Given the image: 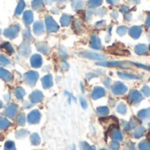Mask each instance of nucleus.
<instances>
[{
  "label": "nucleus",
  "instance_id": "f257e3e1",
  "mask_svg": "<svg viewBox=\"0 0 150 150\" xmlns=\"http://www.w3.org/2000/svg\"><path fill=\"white\" fill-rule=\"evenodd\" d=\"M78 55L81 56V57L86 58V59L97 60V61H102V60H105L106 59L105 55H104L102 54H98V53H95V52H89V51L79 53Z\"/></svg>",
  "mask_w": 150,
  "mask_h": 150
},
{
  "label": "nucleus",
  "instance_id": "f03ea898",
  "mask_svg": "<svg viewBox=\"0 0 150 150\" xmlns=\"http://www.w3.org/2000/svg\"><path fill=\"white\" fill-rule=\"evenodd\" d=\"M98 65L100 66H105V67H117V68H121V69H129L130 68V63L127 62H98Z\"/></svg>",
  "mask_w": 150,
  "mask_h": 150
},
{
  "label": "nucleus",
  "instance_id": "7ed1b4c3",
  "mask_svg": "<svg viewBox=\"0 0 150 150\" xmlns=\"http://www.w3.org/2000/svg\"><path fill=\"white\" fill-rule=\"evenodd\" d=\"M38 73L34 72V71H29L28 73H26L25 75V81L27 84L33 86L36 83V81L38 79Z\"/></svg>",
  "mask_w": 150,
  "mask_h": 150
},
{
  "label": "nucleus",
  "instance_id": "20e7f679",
  "mask_svg": "<svg viewBox=\"0 0 150 150\" xmlns=\"http://www.w3.org/2000/svg\"><path fill=\"white\" fill-rule=\"evenodd\" d=\"M127 91V86L121 82H116L112 86V92L116 95H122L125 94Z\"/></svg>",
  "mask_w": 150,
  "mask_h": 150
},
{
  "label": "nucleus",
  "instance_id": "39448f33",
  "mask_svg": "<svg viewBox=\"0 0 150 150\" xmlns=\"http://www.w3.org/2000/svg\"><path fill=\"white\" fill-rule=\"evenodd\" d=\"M46 25H47V28L48 32H56L59 29L58 25L54 22V20L51 17H47Z\"/></svg>",
  "mask_w": 150,
  "mask_h": 150
},
{
  "label": "nucleus",
  "instance_id": "423d86ee",
  "mask_svg": "<svg viewBox=\"0 0 150 150\" xmlns=\"http://www.w3.org/2000/svg\"><path fill=\"white\" fill-rule=\"evenodd\" d=\"M19 31V27L18 25H12L10 28L6 29L4 32V35L10 39H13L18 35V33Z\"/></svg>",
  "mask_w": 150,
  "mask_h": 150
},
{
  "label": "nucleus",
  "instance_id": "0eeeda50",
  "mask_svg": "<svg viewBox=\"0 0 150 150\" xmlns=\"http://www.w3.org/2000/svg\"><path fill=\"white\" fill-rule=\"evenodd\" d=\"M142 33V28L141 26H139V25H134V26L131 27L130 30H129V34L134 39L140 38Z\"/></svg>",
  "mask_w": 150,
  "mask_h": 150
},
{
  "label": "nucleus",
  "instance_id": "6e6552de",
  "mask_svg": "<svg viewBox=\"0 0 150 150\" xmlns=\"http://www.w3.org/2000/svg\"><path fill=\"white\" fill-rule=\"evenodd\" d=\"M91 47L94 49H100L101 48V41L100 39L97 35H91Z\"/></svg>",
  "mask_w": 150,
  "mask_h": 150
},
{
  "label": "nucleus",
  "instance_id": "1a4fd4ad",
  "mask_svg": "<svg viewBox=\"0 0 150 150\" xmlns=\"http://www.w3.org/2000/svg\"><path fill=\"white\" fill-rule=\"evenodd\" d=\"M118 76L122 78V79H126V80H137V79H140L141 77L136 76V75H134V74H131V73H127V72H118Z\"/></svg>",
  "mask_w": 150,
  "mask_h": 150
},
{
  "label": "nucleus",
  "instance_id": "9d476101",
  "mask_svg": "<svg viewBox=\"0 0 150 150\" xmlns=\"http://www.w3.org/2000/svg\"><path fill=\"white\" fill-rule=\"evenodd\" d=\"M105 91L102 87H97L92 91V98L97 99V98H102L105 96Z\"/></svg>",
  "mask_w": 150,
  "mask_h": 150
},
{
  "label": "nucleus",
  "instance_id": "9b49d317",
  "mask_svg": "<svg viewBox=\"0 0 150 150\" xmlns=\"http://www.w3.org/2000/svg\"><path fill=\"white\" fill-rule=\"evenodd\" d=\"M31 63H32V66L34 67V68L40 67V65L42 63V59H41L40 55H39V54L33 55L32 58H31Z\"/></svg>",
  "mask_w": 150,
  "mask_h": 150
},
{
  "label": "nucleus",
  "instance_id": "f8f14e48",
  "mask_svg": "<svg viewBox=\"0 0 150 150\" xmlns=\"http://www.w3.org/2000/svg\"><path fill=\"white\" fill-rule=\"evenodd\" d=\"M148 47L145 44H139L135 47V53L142 55V54H146L148 53Z\"/></svg>",
  "mask_w": 150,
  "mask_h": 150
},
{
  "label": "nucleus",
  "instance_id": "ddd939ff",
  "mask_svg": "<svg viewBox=\"0 0 150 150\" xmlns=\"http://www.w3.org/2000/svg\"><path fill=\"white\" fill-rule=\"evenodd\" d=\"M40 113L38 111H33L32 112L29 116H28V121L30 123H37L40 120Z\"/></svg>",
  "mask_w": 150,
  "mask_h": 150
},
{
  "label": "nucleus",
  "instance_id": "4468645a",
  "mask_svg": "<svg viewBox=\"0 0 150 150\" xmlns=\"http://www.w3.org/2000/svg\"><path fill=\"white\" fill-rule=\"evenodd\" d=\"M42 98H43V96H42L41 92L39 91H33V92L31 94V96H30V99H31L33 102H35V103L40 102Z\"/></svg>",
  "mask_w": 150,
  "mask_h": 150
},
{
  "label": "nucleus",
  "instance_id": "2eb2a0df",
  "mask_svg": "<svg viewBox=\"0 0 150 150\" xmlns=\"http://www.w3.org/2000/svg\"><path fill=\"white\" fill-rule=\"evenodd\" d=\"M129 98L133 100V101H141L142 99V94L138 91H131L129 93Z\"/></svg>",
  "mask_w": 150,
  "mask_h": 150
},
{
  "label": "nucleus",
  "instance_id": "dca6fc26",
  "mask_svg": "<svg viewBox=\"0 0 150 150\" xmlns=\"http://www.w3.org/2000/svg\"><path fill=\"white\" fill-rule=\"evenodd\" d=\"M42 84H43V87L44 88H49L53 85V80H52V76L50 75H47L46 76H44L42 78Z\"/></svg>",
  "mask_w": 150,
  "mask_h": 150
},
{
  "label": "nucleus",
  "instance_id": "f3484780",
  "mask_svg": "<svg viewBox=\"0 0 150 150\" xmlns=\"http://www.w3.org/2000/svg\"><path fill=\"white\" fill-rule=\"evenodd\" d=\"M0 78L4 79L5 81H10L12 78V75L9 71L3 69H0Z\"/></svg>",
  "mask_w": 150,
  "mask_h": 150
},
{
  "label": "nucleus",
  "instance_id": "a211bd4d",
  "mask_svg": "<svg viewBox=\"0 0 150 150\" xmlns=\"http://www.w3.org/2000/svg\"><path fill=\"white\" fill-rule=\"evenodd\" d=\"M33 32L35 34L39 35L43 33V24L41 22H36L33 25Z\"/></svg>",
  "mask_w": 150,
  "mask_h": 150
},
{
  "label": "nucleus",
  "instance_id": "6ab92c4d",
  "mask_svg": "<svg viewBox=\"0 0 150 150\" xmlns=\"http://www.w3.org/2000/svg\"><path fill=\"white\" fill-rule=\"evenodd\" d=\"M23 20H24L25 25H30L32 23V21H33V13L30 11H25V14H24Z\"/></svg>",
  "mask_w": 150,
  "mask_h": 150
},
{
  "label": "nucleus",
  "instance_id": "aec40b11",
  "mask_svg": "<svg viewBox=\"0 0 150 150\" xmlns=\"http://www.w3.org/2000/svg\"><path fill=\"white\" fill-rule=\"evenodd\" d=\"M30 46L27 44V43H24L23 45L20 46L19 47V51H20V54H24V55H27L29 53H30Z\"/></svg>",
  "mask_w": 150,
  "mask_h": 150
},
{
  "label": "nucleus",
  "instance_id": "412c9836",
  "mask_svg": "<svg viewBox=\"0 0 150 150\" xmlns=\"http://www.w3.org/2000/svg\"><path fill=\"white\" fill-rule=\"evenodd\" d=\"M70 21H71V18H70V16H69V15H63L62 17V18H61V23H62V25H69V23H70Z\"/></svg>",
  "mask_w": 150,
  "mask_h": 150
},
{
  "label": "nucleus",
  "instance_id": "4be33fe9",
  "mask_svg": "<svg viewBox=\"0 0 150 150\" xmlns=\"http://www.w3.org/2000/svg\"><path fill=\"white\" fill-rule=\"evenodd\" d=\"M2 48L5 51L8 52L9 54H12L13 53V47H11V45L8 42H5L2 45Z\"/></svg>",
  "mask_w": 150,
  "mask_h": 150
},
{
  "label": "nucleus",
  "instance_id": "5701e85b",
  "mask_svg": "<svg viewBox=\"0 0 150 150\" xmlns=\"http://www.w3.org/2000/svg\"><path fill=\"white\" fill-rule=\"evenodd\" d=\"M24 7H25V3H24V1L23 0H20L19 1V4H18V7H17V9H16V15H19L21 12H22V11H23V9H24Z\"/></svg>",
  "mask_w": 150,
  "mask_h": 150
},
{
  "label": "nucleus",
  "instance_id": "b1692460",
  "mask_svg": "<svg viewBox=\"0 0 150 150\" xmlns=\"http://www.w3.org/2000/svg\"><path fill=\"white\" fill-rule=\"evenodd\" d=\"M16 107L14 106V105H11V106H9L7 109H6V115H8V116H10V117H12L13 116V114L16 112Z\"/></svg>",
  "mask_w": 150,
  "mask_h": 150
},
{
  "label": "nucleus",
  "instance_id": "393cba45",
  "mask_svg": "<svg viewBox=\"0 0 150 150\" xmlns=\"http://www.w3.org/2000/svg\"><path fill=\"white\" fill-rule=\"evenodd\" d=\"M43 4V0H33V7L35 10H39L42 7Z\"/></svg>",
  "mask_w": 150,
  "mask_h": 150
},
{
  "label": "nucleus",
  "instance_id": "a878e982",
  "mask_svg": "<svg viewBox=\"0 0 150 150\" xmlns=\"http://www.w3.org/2000/svg\"><path fill=\"white\" fill-rule=\"evenodd\" d=\"M103 0H90L88 2V4L91 6V7H97L98 5H100L102 4Z\"/></svg>",
  "mask_w": 150,
  "mask_h": 150
},
{
  "label": "nucleus",
  "instance_id": "bb28decb",
  "mask_svg": "<svg viewBox=\"0 0 150 150\" xmlns=\"http://www.w3.org/2000/svg\"><path fill=\"white\" fill-rule=\"evenodd\" d=\"M72 6L75 9H81L83 7V2H82V0H73Z\"/></svg>",
  "mask_w": 150,
  "mask_h": 150
},
{
  "label": "nucleus",
  "instance_id": "cd10ccee",
  "mask_svg": "<svg viewBox=\"0 0 150 150\" xmlns=\"http://www.w3.org/2000/svg\"><path fill=\"white\" fill-rule=\"evenodd\" d=\"M15 95H16V97L18 98H22L23 97H24V95H25V91H24V90L22 89V88H18L16 91H15Z\"/></svg>",
  "mask_w": 150,
  "mask_h": 150
},
{
  "label": "nucleus",
  "instance_id": "c85d7f7f",
  "mask_svg": "<svg viewBox=\"0 0 150 150\" xmlns=\"http://www.w3.org/2000/svg\"><path fill=\"white\" fill-rule=\"evenodd\" d=\"M127 32V26H120V27H118V29H117V33H118V34L120 35V36L126 34Z\"/></svg>",
  "mask_w": 150,
  "mask_h": 150
},
{
  "label": "nucleus",
  "instance_id": "c756f323",
  "mask_svg": "<svg viewBox=\"0 0 150 150\" xmlns=\"http://www.w3.org/2000/svg\"><path fill=\"white\" fill-rule=\"evenodd\" d=\"M9 63H10V61L6 57H4V55H0V66H4Z\"/></svg>",
  "mask_w": 150,
  "mask_h": 150
},
{
  "label": "nucleus",
  "instance_id": "7c9ffc66",
  "mask_svg": "<svg viewBox=\"0 0 150 150\" xmlns=\"http://www.w3.org/2000/svg\"><path fill=\"white\" fill-rule=\"evenodd\" d=\"M38 49H39L40 52H43L44 54H47V50H48V47H47L44 43H41L40 46L38 47Z\"/></svg>",
  "mask_w": 150,
  "mask_h": 150
},
{
  "label": "nucleus",
  "instance_id": "2f4dec72",
  "mask_svg": "<svg viewBox=\"0 0 150 150\" xmlns=\"http://www.w3.org/2000/svg\"><path fill=\"white\" fill-rule=\"evenodd\" d=\"M10 125V122L4 119H0V127L1 128H4L6 127H8Z\"/></svg>",
  "mask_w": 150,
  "mask_h": 150
},
{
  "label": "nucleus",
  "instance_id": "473e14b6",
  "mask_svg": "<svg viewBox=\"0 0 150 150\" xmlns=\"http://www.w3.org/2000/svg\"><path fill=\"white\" fill-rule=\"evenodd\" d=\"M142 93L145 95V96H150V87L148 85H145L143 88H142Z\"/></svg>",
  "mask_w": 150,
  "mask_h": 150
},
{
  "label": "nucleus",
  "instance_id": "72a5a7b5",
  "mask_svg": "<svg viewBox=\"0 0 150 150\" xmlns=\"http://www.w3.org/2000/svg\"><path fill=\"white\" fill-rule=\"evenodd\" d=\"M5 150H15V147H14L13 143H11V142H9L8 143H6V145H5Z\"/></svg>",
  "mask_w": 150,
  "mask_h": 150
},
{
  "label": "nucleus",
  "instance_id": "f704fd0d",
  "mask_svg": "<svg viewBox=\"0 0 150 150\" xmlns=\"http://www.w3.org/2000/svg\"><path fill=\"white\" fill-rule=\"evenodd\" d=\"M132 64H134L136 67H139L141 69H150V67H148L146 65H143V64H141V63H137V62H131Z\"/></svg>",
  "mask_w": 150,
  "mask_h": 150
},
{
  "label": "nucleus",
  "instance_id": "c9c22d12",
  "mask_svg": "<svg viewBox=\"0 0 150 150\" xmlns=\"http://www.w3.org/2000/svg\"><path fill=\"white\" fill-rule=\"evenodd\" d=\"M104 83L106 85V87H110L111 86V80L109 78H106L104 82Z\"/></svg>",
  "mask_w": 150,
  "mask_h": 150
},
{
  "label": "nucleus",
  "instance_id": "e433bc0d",
  "mask_svg": "<svg viewBox=\"0 0 150 150\" xmlns=\"http://www.w3.org/2000/svg\"><path fill=\"white\" fill-rule=\"evenodd\" d=\"M120 0H107V2L111 4H117Z\"/></svg>",
  "mask_w": 150,
  "mask_h": 150
},
{
  "label": "nucleus",
  "instance_id": "4c0bfd02",
  "mask_svg": "<svg viewBox=\"0 0 150 150\" xmlns=\"http://www.w3.org/2000/svg\"><path fill=\"white\" fill-rule=\"evenodd\" d=\"M146 25H147L148 26H150V13L149 14L148 18H147V20H146Z\"/></svg>",
  "mask_w": 150,
  "mask_h": 150
},
{
  "label": "nucleus",
  "instance_id": "58836bf2",
  "mask_svg": "<svg viewBox=\"0 0 150 150\" xmlns=\"http://www.w3.org/2000/svg\"><path fill=\"white\" fill-rule=\"evenodd\" d=\"M120 11H121L122 12H123V11H124V12H126V11H128V7H127V6H122Z\"/></svg>",
  "mask_w": 150,
  "mask_h": 150
},
{
  "label": "nucleus",
  "instance_id": "ea45409f",
  "mask_svg": "<svg viewBox=\"0 0 150 150\" xmlns=\"http://www.w3.org/2000/svg\"><path fill=\"white\" fill-rule=\"evenodd\" d=\"M81 102H82V105H83V108H86V101L83 98H81Z\"/></svg>",
  "mask_w": 150,
  "mask_h": 150
},
{
  "label": "nucleus",
  "instance_id": "a19ab883",
  "mask_svg": "<svg viewBox=\"0 0 150 150\" xmlns=\"http://www.w3.org/2000/svg\"><path fill=\"white\" fill-rule=\"evenodd\" d=\"M57 2H59V3H62V2H63V1H65V0H56Z\"/></svg>",
  "mask_w": 150,
  "mask_h": 150
},
{
  "label": "nucleus",
  "instance_id": "79ce46f5",
  "mask_svg": "<svg viewBox=\"0 0 150 150\" xmlns=\"http://www.w3.org/2000/svg\"><path fill=\"white\" fill-rule=\"evenodd\" d=\"M149 40H150V31L149 32Z\"/></svg>",
  "mask_w": 150,
  "mask_h": 150
},
{
  "label": "nucleus",
  "instance_id": "37998d69",
  "mask_svg": "<svg viewBox=\"0 0 150 150\" xmlns=\"http://www.w3.org/2000/svg\"><path fill=\"white\" fill-rule=\"evenodd\" d=\"M1 106H2V103L0 102V107H1Z\"/></svg>",
  "mask_w": 150,
  "mask_h": 150
},
{
  "label": "nucleus",
  "instance_id": "c03bdc74",
  "mask_svg": "<svg viewBox=\"0 0 150 150\" xmlns=\"http://www.w3.org/2000/svg\"><path fill=\"white\" fill-rule=\"evenodd\" d=\"M0 33H1V31H0Z\"/></svg>",
  "mask_w": 150,
  "mask_h": 150
},
{
  "label": "nucleus",
  "instance_id": "a18cd8bd",
  "mask_svg": "<svg viewBox=\"0 0 150 150\" xmlns=\"http://www.w3.org/2000/svg\"><path fill=\"white\" fill-rule=\"evenodd\" d=\"M149 49H150V46H149Z\"/></svg>",
  "mask_w": 150,
  "mask_h": 150
}]
</instances>
